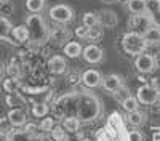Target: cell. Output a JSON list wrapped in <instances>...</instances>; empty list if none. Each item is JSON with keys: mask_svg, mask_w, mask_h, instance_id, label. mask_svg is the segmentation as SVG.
Segmentation results:
<instances>
[{"mask_svg": "<svg viewBox=\"0 0 160 141\" xmlns=\"http://www.w3.org/2000/svg\"><path fill=\"white\" fill-rule=\"evenodd\" d=\"M102 112V104L96 95L88 92H77V104H75V117L80 123H88L96 120Z\"/></svg>", "mask_w": 160, "mask_h": 141, "instance_id": "6da1fadb", "label": "cell"}, {"mask_svg": "<svg viewBox=\"0 0 160 141\" xmlns=\"http://www.w3.org/2000/svg\"><path fill=\"white\" fill-rule=\"evenodd\" d=\"M26 28L29 31V40H32L34 43H45L50 37V29L47 28V24L43 21V18L38 13H32L26 19Z\"/></svg>", "mask_w": 160, "mask_h": 141, "instance_id": "7a4b0ae2", "label": "cell"}, {"mask_svg": "<svg viewBox=\"0 0 160 141\" xmlns=\"http://www.w3.org/2000/svg\"><path fill=\"white\" fill-rule=\"evenodd\" d=\"M122 48H123V51L127 55L138 56V55H141V53L146 51L148 43H146V40L142 38L141 34L131 31V32L123 34V37H122Z\"/></svg>", "mask_w": 160, "mask_h": 141, "instance_id": "3957f363", "label": "cell"}, {"mask_svg": "<svg viewBox=\"0 0 160 141\" xmlns=\"http://www.w3.org/2000/svg\"><path fill=\"white\" fill-rule=\"evenodd\" d=\"M136 101L141 103V104H146V106H152L158 101V90L154 87V85H149V83H144L141 85L138 90H136Z\"/></svg>", "mask_w": 160, "mask_h": 141, "instance_id": "277c9868", "label": "cell"}, {"mask_svg": "<svg viewBox=\"0 0 160 141\" xmlns=\"http://www.w3.org/2000/svg\"><path fill=\"white\" fill-rule=\"evenodd\" d=\"M50 18L55 21V23H59V24H66L69 23L72 18H74V10L69 7V5H64V3H58L55 7L50 8Z\"/></svg>", "mask_w": 160, "mask_h": 141, "instance_id": "5b68a950", "label": "cell"}, {"mask_svg": "<svg viewBox=\"0 0 160 141\" xmlns=\"http://www.w3.org/2000/svg\"><path fill=\"white\" fill-rule=\"evenodd\" d=\"M135 66L141 74H149L157 68V58L149 53H141L135 59Z\"/></svg>", "mask_w": 160, "mask_h": 141, "instance_id": "8992f818", "label": "cell"}, {"mask_svg": "<svg viewBox=\"0 0 160 141\" xmlns=\"http://www.w3.org/2000/svg\"><path fill=\"white\" fill-rule=\"evenodd\" d=\"M82 56L88 64H98L104 58V50L101 47L95 45V43H91V45H87L82 50Z\"/></svg>", "mask_w": 160, "mask_h": 141, "instance_id": "52a82bcc", "label": "cell"}, {"mask_svg": "<svg viewBox=\"0 0 160 141\" xmlns=\"http://www.w3.org/2000/svg\"><path fill=\"white\" fill-rule=\"evenodd\" d=\"M128 23H130L131 28L135 29V32H138L141 35L152 28V23H151V18H149L148 13H144V15H133Z\"/></svg>", "mask_w": 160, "mask_h": 141, "instance_id": "ba28073f", "label": "cell"}, {"mask_svg": "<svg viewBox=\"0 0 160 141\" xmlns=\"http://www.w3.org/2000/svg\"><path fill=\"white\" fill-rule=\"evenodd\" d=\"M80 80H82V83L87 87V88H96L101 85V80H102V75L99 71L96 69H87L82 77H80Z\"/></svg>", "mask_w": 160, "mask_h": 141, "instance_id": "9c48e42d", "label": "cell"}, {"mask_svg": "<svg viewBox=\"0 0 160 141\" xmlns=\"http://www.w3.org/2000/svg\"><path fill=\"white\" fill-rule=\"evenodd\" d=\"M125 135L127 133H118V132L112 130L111 127L106 125L96 133V141H127Z\"/></svg>", "mask_w": 160, "mask_h": 141, "instance_id": "30bf717a", "label": "cell"}, {"mask_svg": "<svg viewBox=\"0 0 160 141\" xmlns=\"http://www.w3.org/2000/svg\"><path fill=\"white\" fill-rule=\"evenodd\" d=\"M7 119H8L11 127H24L26 123H28V115H26V112L21 108H13L8 112Z\"/></svg>", "mask_w": 160, "mask_h": 141, "instance_id": "8fae6325", "label": "cell"}, {"mask_svg": "<svg viewBox=\"0 0 160 141\" xmlns=\"http://www.w3.org/2000/svg\"><path fill=\"white\" fill-rule=\"evenodd\" d=\"M47 66H48V71H50L51 74L59 75V74H64V72H66V69H68V63H66V59H64L62 56L55 55V56H51V58L48 59Z\"/></svg>", "mask_w": 160, "mask_h": 141, "instance_id": "7c38bea8", "label": "cell"}, {"mask_svg": "<svg viewBox=\"0 0 160 141\" xmlns=\"http://www.w3.org/2000/svg\"><path fill=\"white\" fill-rule=\"evenodd\" d=\"M101 85L104 90H108V92H115L117 88H120L123 83L122 77L120 75H115V74H109V75H104L102 80H101Z\"/></svg>", "mask_w": 160, "mask_h": 141, "instance_id": "4fadbf2b", "label": "cell"}, {"mask_svg": "<svg viewBox=\"0 0 160 141\" xmlns=\"http://www.w3.org/2000/svg\"><path fill=\"white\" fill-rule=\"evenodd\" d=\"M108 127H111L112 130L118 132V133H127V122L125 119L120 115L118 112H112L109 115V119H108V123H106Z\"/></svg>", "mask_w": 160, "mask_h": 141, "instance_id": "5bb4252c", "label": "cell"}, {"mask_svg": "<svg viewBox=\"0 0 160 141\" xmlns=\"http://www.w3.org/2000/svg\"><path fill=\"white\" fill-rule=\"evenodd\" d=\"M48 40H53V42L58 43V45H64V42L68 43V40H69V31L66 29V28H61V26H59V28L51 29Z\"/></svg>", "mask_w": 160, "mask_h": 141, "instance_id": "9a60e30c", "label": "cell"}, {"mask_svg": "<svg viewBox=\"0 0 160 141\" xmlns=\"http://www.w3.org/2000/svg\"><path fill=\"white\" fill-rule=\"evenodd\" d=\"M98 21H99L101 28H114V26L117 24V16H115L114 11L104 10L98 15Z\"/></svg>", "mask_w": 160, "mask_h": 141, "instance_id": "2e32d148", "label": "cell"}, {"mask_svg": "<svg viewBox=\"0 0 160 141\" xmlns=\"http://www.w3.org/2000/svg\"><path fill=\"white\" fill-rule=\"evenodd\" d=\"M10 35H13V38H15L16 43H24V42L29 40V31H28V28H26V24H21V26L13 28Z\"/></svg>", "mask_w": 160, "mask_h": 141, "instance_id": "e0dca14e", "label": "cell"}, {"mask_svg": "<svg viewBox=\"0 0 160 141\" xmlns=\"http://www.w3.org/2000/svg\"><path fill=\"white\" fill-rule=\"evenodd\" d=\"M82 45H80L78 42L75 40H71L64 45V55L68 56V58H78V56H82Z\"/></svg>", "mask_w": 160, "mask_h": 141, "instance_id": "ac0fdd59", "label": "cell"}, {"mask_svg": "<svg viewBox=\"0 0 160 141\" xmlns=\"http://www.w3.org/2000/svg\"><path fill=\"white\" fill-rule=\"evenodd\" d=\"M128 115H127V122L131 125V127H141L144 122H146V115H144V112H141V111H131V112H127Z\"/></svg>", "mask_w": 160, "mask_h": 141, "instance_id": "d6986e66", "label": "cell"}, {"mask_svg": "<svg viewBox=\"0 0 160 141\" xmlns=\"http://www.w3.org/2000/svg\"><path fill=\"white\" fill-rule=\"evenodd\" d=\"M142 38L146 40V43H148V45L160 43V28H155V26H152L149 31H146V32L142 34Z\"/></svg>", "mask_w": 160, "mask_h": 141, "instance_id": "ffe728a7", "label": "cell"}, {"mask_svg": "<svg viewBox=\"0 0 160 141\" xmlns=\"http://www.w3.org/2000/svg\"><path fill=\"white\" fill-rule=\"evenodd\" d=\"M13 26L7 16H0V40H8Z\"/></svg>", "mask_w": 160, "mask_h": 141, "instance_id": "44dd1931", "label": "cell"}, {"mask_svg": "<svg viewBox=\"0 0 160 141\" xmlns=\"http://www.w3.org/2000/svg\"><path fill=\"white\" fill-rule=\"evenodd\" d=\"M61 125L68 133H77L80 128V120L77 117H64Z\"/></svg>", "mask_w": 160, "mask_h": 141, "instance_id": "7402d4cb", "label": "cell"}, {"mask_svg": "<svg viewBox=\"0 0 160 141\" xmlns=\"http://www.w3.org/2000/svg\"><path fill=\"white\" fill-rule=\"evenodd\" d=\"M127 7L133 15H144L146 13V0H128Z\"/></svg>", "mask_w": 160, "mask_h": 141, "instance_id": "603a6c76", "label": "cell"}, {"mask_svg": "<svg viewBox=\"0 0 160 141\" xmlns=\"http://www.w3.org/2000/svg\"><path fill=\"white\" fill-rule=\"evenodd\" d=\"M50 136L55 141H69V133L62 128V125H55L50 132Z\"/></svg>", "mask_w": 160, "mask_h": 141, "instance_id": "cb8c5ba5", "label": "cell"}, {"mask_svg": "<svg viewBox=\"0 0 160 141\" xmlns=\"http://www.w3.org/2000/svg\"><path fill=\"white\" fill-rule=\"evenodd\" d=\"M19 88H21V82L19 79H15V77H8L3 82V90L8 93H18Z\"/></svg>", "mask_w": 160, "mask_h": 141, "instance_id": "d4e9b609", "label": "cell"}, {"mask_svg": "<svg viewBox=\"0 0 160 141\" xmlns=\"http://www.w3.org/2000/svg\"><path fill=\"white\" fill-rule=\"evenodd\" d=\"M10 141H31V135L26 130H13L8 133Z\"/></svg>", "mask_w": 160, "mask_h": 141, "instance_id": "484cf974", "label": "cell"}, {"mask_svg": "<svg viewBox=\"0 0 160 141\" xmlns=\"http://www.w3.org/2000/svg\"><path fill=\"white\" fill-rule=\"evenodd\" d=\"M48 111H50V108L47 103H34V106H32L34 117H45L48 114Z\"/></svg>", "mask_w": 160, "mask_h": 141, "instance_id": "4316f807", "label": "cell"}, {"mask_svg": "<svg viewBox=\"0 0 160 141\" xmlns=\"http://www.w3.org/2000/svg\"><path fill=\"white\" fill-rule=\"evenodd\" d=\"M26 8L31 13H40L45 8V0H26Z\"/></svg>", "mask_w": 160, "mask_h": 141, "instance_id": "83f0119b", "label": "cell"}, {"mask_svg": "<svg viewBox=\"0 0 160 141\" xmlns=\"http://www.w3.org/2000/svg\"><path fill=\"white\" fill-rule=\"evenodd\" d=\"M82 23H83L85 28H93V26L99 24V21H98V15H96V13H91V11H88V13H85V15H83Z\"/></svg>", "mask_w": 160, "mask_h": 141, "instance_id": "f1b7e54d", "label": "cell"}, {"mask_svg": "<svg viewBox=\"0 0 160 141\" xmlns=\"http://www.w3.org/2000/svg\"><path fill=\"white\" fill-rule=\"evenodd\" d=\"M114 93V98L118 101V103H123L127 98H130L131 96V93H130V90L125 87V85H122V87H120V88H117L115 90V92H112Z\"/></svg>", "mask_w": 160, "mask_h": 141, "instance_id": "f546056e", "label": "cell"}, {"mask_svg": "<svg viewBox=\"0 0 160 141\" xmlns=\"http://www.w3.org/2000/svg\"><path fill=\"white\" fill-rule=\"evenodd\" d=\"M56 123H55V117H45L42 122H40V125H38V128L42 130L43 133H50L51 132V128L55 127Z\"/></svg>", "mask_w": 160, "mask_h": 141, "instance_id": "4dcf8cb0", "label": "cell"}, {"mask_svg": "<svg viewBox=\"0 0 160 141\" xmlns=\"http://www.w3.org/2000/svg\"><path fill=\"white\" fill-rule=\"evenodd\" d=\"M120 104H122V108H123L127 112H131V111H136V109H138V101H136L135 96L127 98L123 103H120Z\"/></svg>", "mask_w": 160, "mask_h": 141, "instance_id": "1f68e13d", "label": "cell"}, {"mask_svg": "<svg viewBox=\"0 0 160 141\" xmlns=\"http://www.w3.org/2000/svg\"><path fill=\"white\" fill-rule=\"evenodd\" d=\"M102 35V28L99 24L93 26V28H88V35L87 38H90V40H98V38Z\"/></svg>", "mask_w": 160, "mask_h": 141, "instance_id": "d6a6232c", "label": "cell"}, {"mask_svg": "<svg viewBox=\"0 0 160 141\" xmlns=\"http://www.w3.org/2000/svg\"><path fill=\"white\" fill-rule=\"evenodd\" d=\"M157 11H160V0H146V13L152 15Z\"/></svg>", "mask_w": 160, "mask_h": 141, "instance_id": "836d02e7", "label": "cell"}, {"mask_svg": "<svg viewBox=\"0 0 160 141\" xmlns=\"http://www.w3.org/2000/svg\"><path fill=\"white\" fill-rule=\"evenodd\" d=\"M7 103H8V106H22L24 104V99L18 93H8Z\"/></svg>", "mask_w": 160, "mask_h": 141, "instance_id": "e575fe53", "label": "cell"}, {"mask_svg": "<svg viewBox=\"0 0 160 141\" xmlns=\"http://www.w3.org/2000/svg\"><path fill=\"white\" fill-rule=\"evenodd\" d=\"M125 138H127V141H146L144 133H141L139 130H130V132H127Z\"/></svg>", "mask_w": 160, "mask_h": 141, "instance_id": "d590c367", "label": "cell"}, {"mask_svg": "<svg viewBox=\"0 0 160 141\" xmlns=\"http://www.w3.org/2000/svg\"><path fill=\"white\" fill-rule=\"evenodd\" d=\"M7 72H8V75L10 77H15V79H19V66H18V64L16 63H10L8 64V66H7Z\"/></svg>", "mask_w": 160, "mask_h": 141, "instance_id": "8d00e7d4", "label": "cell"}, {"mask_svg": "<svg viewBox=\"0 0 160 141\" xmlns=\"http://www.w3.org/2000/svg\"><path fill=\"white\" fill-rule=\"evenodd\" d=\"M31 141H55L51 136H50V133H43V132H40V133H37V135H34V136H31Z\"/></svg>", "mask_w": 160, "mask_h": 141, "instance_id": "74e56055", "label": "cell"}, {"mask_svg": "<svg viewBox=\"0 0 160 141\" xmlns=\"http://www.w3.org/2000/svg\"><path fill=\"white\" fill-rule=\"evenodd\" d=\"M24 130L28 132L31 136L40 133V128H38V125H35V123H26V125H24Z\"/></svg>", "mask_w": 160, "mask_h": 141, "instance_id": "f35d334b", "label": "cell"}, {"mask_svg": "<svg viewBox=\"0 0 160 141\" xmlns=\"http://www.w3.org/2000/svg\"><path fill=\"white\" fill-rule=\"evenodd\" d=\"M13 11V5H10L8 2H3V3H0V16H3V15H8V13Z\"/></svg>", "mask_w": 160, "mask_h": 141, "instance_id": "ab89813d", "label": "cell"}, {"mask_svg": "<svg viewBox=\"0 0 160 141\" xmlns=\"http://www.w3.org/2000/svg\"><path fill=\"white\" fill-rule=\"evenodd\" d=\"M75 35H77L78 38H87V35H88V28H85L83 24L78 26V28L75 29Z\"/></svg>", "mask_w": 160, "mask_h": 141, "instance_id": "60d3db41", "label": "cell"}, {"mask_svg": "<svg viewBox=\"0 0 160 141\" xmlns=\"http://www.w3.org/2000/svg\"><path fill=\"white\" fill-rule=\"evenodd\" d=\"M149 18H151L152 26H155V28H160V11L152 13V15H149Z\"/></svg>", "mask_w": 160, "mask_h": 141, "instance_id": "b9f144b4", "label": "cell"}, {"mask_svg": "<svg viewBox=\"0 0 160 141\" xmlns=\"http://www.w3.org/2000/svg\"><path fill=\"white\" fill-rule=\"evenodd\" d=\"M0 141H10V139H8V133L0 132Z\"/></svg>", "mask_w": 160, "mask_h": 141, "instance_id": "7bdbcfd3", "label": "cell"}, {"mask_svg": "<svg viewBox=\"0 0 160 141\" xmlns=\"http://www.w3.org/2000/svg\"><path fill=\"white\" fill-rule=\"evenodd\" d=\"M152 139H154V141H160V132H157V133H154V136H152Z\"/></svg>", "mask_w": 160, "mask_h": 141, "instance_id": "ee69618b", "label": "cell"}, {"mask_svg": "<svg viewBox=\"0 0 160 141\" xmlns=\"http://www.w3.org/2000/svg\"><path fill=\"white\" fill-rule=\"evenodd\" d=\"M102 3H108V5H111V3H115V2H118V0H101Z\"/></svg>", "mask_w": 160, "mask_h": 141, "instance_id": "f6af8a7d", "label": "cell"}, {"mask_svg": "<svg viewBox=\"0 0 160 141\" xmlns=\"http://www.w3.org/2000/svg\"><path fill=\"white\" fill-rule=\"evenodd\" d=\"M2 74H3V68H2V64H0V77H2Z\"/></svg>", "mask_w": 160, "mask_h": 141, "instance_id": "bcb514c9", "label": "cell"}, {"mask_svg": "<svg viewBox=\"0 0 160 141\" xmlns=\"http://www.w3.org/2000/svg\"><path fill=\"white\" fill-rule=\"evenodd\" d=\"M82 141H91V139H88V138H83V139H82Z\"/></svg>", "mask_w": 160, "mask_h": 141, "instance_id": "7dc6e473", "label": "cell"}, {"mask_svg": "<svg viewBox=\"0 0 160 141\" xmlns=\"http://www.w3.org/2000/svg\"><path fill=\"white\" fill-rule=\"evenodd\" d=\"M3 2H7V0H0V3H3Z\"/></svg>", "mask_w": 160, "mask_h": 141, "instance_id": "c3c4849f", "label": "cell"}, {"mask_svg": "<svg viewBox=\"0 0 160 141\" xmlns=\"http://www.w3.org/2000/svg\"><path fill=\"white\" fill-rule=\"evenodd\" d=\"M158 98H160V90H158Z\"/></svg>", "mask_w": 160, "mask_h": 141, "instance_id": "681fc988", "label": "cell"}]
</instances>
